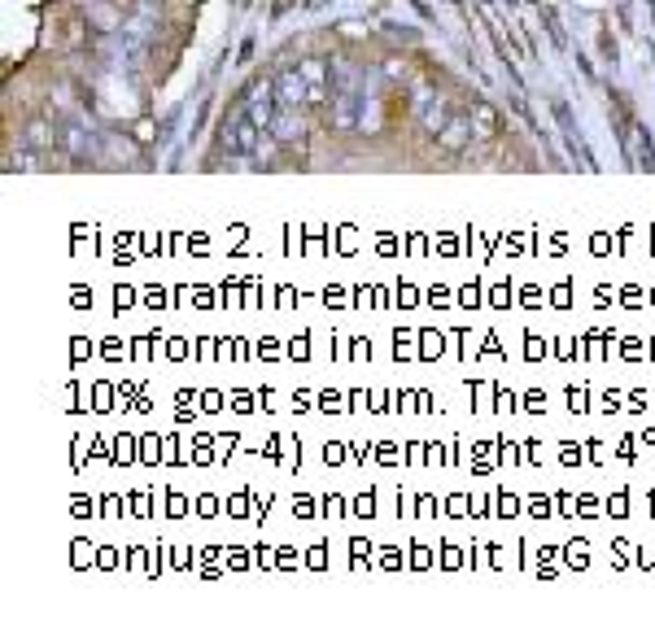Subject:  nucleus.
<instances>
[{"mask_svg": "<svg viewBox=\"0 0 655 628\" xmlns=\"http://www.w3.org/2000/svg\"><path fill=\"white\" fill-rule=\"evenodd\" d=\"M306 79L302 70H280L276 75V110H297V105H306Z\"/></svg>", "mask_w": 655, "mask_h": 628, "instance_id": "f257e3e1", "label": "nucleus"}, {"mask_svg": "<svg viewBox=\"0 0 655 628\" xmlns=\"http://www.w3.org/2000/svg\"><path fill=\"white\" fill-rule=\"evenodd\" d=\"M437 140H442V149H450V153H459L463 149V144H468V140H476V127H472V114L468 118H450V123L442 127V131H437Z\"/></svg>", "mask_w": 655, "mask_h": 628, "instance_id": "f03ea898", "label": "nucleus"}, {"mask_svg": "<svg viewBox=\"0 0 655 628\" xmlns=\"http://www.w3.org/2000/svg\"><path fill=\"white\" fill-rule=\"evenodd\" d=\"M472 123H476V140H494L498 118H494L490 105H472Z\"/></svg>", "mask_w": 655, "mask_h": 628, "instance_id": "7ed1b4c3", "label": "nucleus"}, {"mask_svg": "<svg viewBox=\"0 0 655 628\" xmlns=\"http://www.w3.org/2000/svg\"><path fill=\"white\" fill-rule=\"evenodd\" d=\"M446 118H450V114H446L442 101H428V114H424V127H428V131H442Z\"/></svg>", "mask_w": 655, "mask_h": 628, "instance_id": "20e7f679", "label": "nucleus"}]
</instances>
